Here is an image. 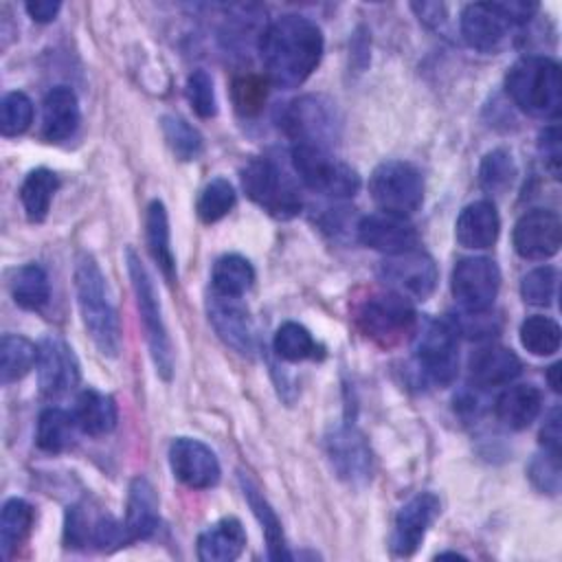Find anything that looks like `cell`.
Segmentation results:
<instances>
[{
	"instance_id": "17",
	"label": "cell",
	"mask_w": 562,
	"mask_h": 562,
	"mask_svg": "<svg viewBox=\"0 0 562 562\" xmlns=\"http://www.w3.org/2000/svg\"><path fill=\"white\" fill-rule=\"evenodd\" d=\"M169 465L173 476L191 490H209L222 474L215 452L193 437H178L171 441Z\"/></svg>"
},
{
	"instance_id": "16",
	"label": "cell",
	"mask_w": 562,
	"mask_h": 562,
	"mask_svg": "<svg viewBox=\"0 0 562 562\" xmlns=\"http://www.w3.org/2000/svg\"><path fill=\"white\" fill-rule=\"evenodd\" d=\"M439 509H441V503L432 492H419L411 501H406L400 507L393 522V533H391L393 555L397 558L413 555L424 542L430 525L439 516Z\"/></svg>"
},
{
	"instance_id": "42",
	"label": "cell",
	"mask_w": 562,
	"mask_h": 562,
	"mask_svg": "<svg viewBox=\"0 0 562 562\" xmlns=\"http://www.w3.org/2000/svg\"><path fill=\"white\" fill-rule=\"evenodd\" d=\"M555 283H558V272L551 266H540L529 270L522 281H520V294L529 305L547 307L551 305L555 296Z\"/></svg>"
},
{
	"instance_id": "40",
	"label": "cell",
	"mask_w": 562,
	"mask_h": 562,
	"mask_svg": "<svg viewBox=\"0 0 562 562\" xmlns=\"http://www.w3.org/2000/svg\"><path fill=\"white\" fill-rule=\"evenodd\" d=\"M162 134L180 160H195L204 149L202 134L180 116H162Z\"/></svg>"
},
{
	"instance_id": "1",
	"label": "cell",
	"mask_w": 562,
	"mask_h": 562,
	"mask_svg": "<svg viewBox=\"0 0 562 562\" xmlns=\"http://www.w3.org/2000/svg\"><path fill=\"white\" fill-rule=\"evenodd\" d=\"M259 55L270 83L296 88L316 70L323 57V33L303 15H281L263 29Z\"/></svg>"
},
{
	"instance_id": "25",
	"label": "cell",
	"mask_w": 562,
	"mask_h": 562,
	"mask_svg": "<svg viewBox=\"0 0 562 562\" xmlns=\"http://www.w3.org/2000/svg\"><path fill=\"white\" fill-rule=\"evenodd\" d=\"M158 496L154 485L145 476H136L130 483L125 527L132 540H147L158 529Z\"/></svg>"
},
{
	"instance_id": "29",
	"label": "cell",
	"mask_w": 562,
	"mask_h": 562,
	"mask_svg": "<svg viewBox=\"0 0 562 562\" xmlns=\"http://www.w3.org/2000/svg\"><path fill=\"white\" fill-rule=\"evenodd\" d=\"M145 237H147V248L158 263L162 277L173 283L176 281V259L169 246V217L167 209L160 200H151L147 206L145 215Z\"/></svg>"
},
{
	"instance_id": "49",
	"label": "cell",
	"mask_w": 562,
	"mask_h": 562,
	"mask_svg": "<svg viewBox=\"0 0 562 562\" xmlns=\"http://www.w3.org/2000/svg\"><path fill=\"white\" fill-rule=\"evenodd\" d=\"M461 316L463 318L454 321V325H457L459 331H465L468 336L481 338V336H487L496 329L494 323L487 318V310L485 312H463Z\"/></svg>"
},
{
	"instance_id": "28",
	"label": "cell",
	"mask_w": 562,
	"mask_h": 562,
	"mask_svg": "<svg viewBox=\"0 0 562 562\" xmlns=\"http://www.w3.org/2000/svg\"><path fill=\"white\" fill-rule=\"evenodd\" d=\"M75 419L81 432L103 437L116 426V404L110 395L97 389H83L75 402Z\"/></svg>"
},
{
	"instance_id": "3",
	"label": "cell",
	"mask_w": 562,
	"mask_h": 562,
	"mask_svg": "<svg viewBox=\"0 0 562 562\" xmlns=\"http://www.w3.org/2000/svg\"><path fill=\"white\" fill-rule=\"evenodd\" d=\"M509 99L527 114L555 119L562 108L560 66L544 55H525L505 75Z\"/></svg>"
},
{
	"instance_id": "39",
	"label": "cell",
	"mask_w": 562,
	"mask_h": 562,
	"mask_svg": "<svg viewBox=\"0 0 562 562\" xmlns=\"http://www.w3.org/2000/svg\"><path fill=\"white\" fill-rule=\"evenodd\" d=\"M235 198H237L235 189L226 178H213L200 191V198L195 204L198 217L204 224H213V222L222 220L235 206Z\"/></svg>"
},
{
	"instance_id": "18",
	"label": "cell",
	"mask_w": 562,
	"mask_h": 562,
	"mask_svg": "<svg viewBox=\"0 0 562 562\" xmlns=\"http://www.w3.org/2000/svg\"><path fill=\"white\" fill-rule=\"evenodd\" d=\"M514 248L522 259L542 261L553 257L562 244V224L553 211L533 209L518 217L514 226Z\"/></svg>"
},
{
	"instance_id": "35",
	"label": "cell",
	"mask_w": 562,
	"mask_h": 562,
	"mask_svg": "<svg viewBox=\"0 0 562 562\" xmlns=\"http://www.w3.org/2000/svg\"><path fill=\"white\" fill-rule=\"evenodd\" d=\"M37 362V347L18 334H4L0 340V380L11 384L22 380Z\"/></svg>"
},
{
	"instance_id": "9",
	"label": "cell",
	"mask_w": 562,
	"mask_h": 562,
	"mask_svg": "<svg viewBox=\"0 0 562 562\" xmlns=\"http://www.w3.org/2000/svg\"><path fill=\"white\" fill-rule=\"evenodd\" d=\"M279 127L294 140V145L327 149L338 138L340 121L331 101L318 94H305L281 110Z\"/></svg>"
},
{
	"instance_id": "53",
	"label": "cell",
	"mask_w": 562,
	"mask_h": 562,
	"mask_svg": "<svg viewBox=\"0 0 562 562\" xmlns=\"http://www.w3.org/2000/svg\"><path fill=\"white\" fill-rule=\"evenodd\" d=\"M547 380H549L551 389H553L555 393H560V389H562V382H560V362H555V364H551V367H549V371H547Z\"/></svg>"
},
{
	"instance_id": "19",
	"label": "cell",
	"mask_w": 562,
	"mask_h": 562,
	"mask_svg": "<svg viewBox=\"0 0 562 562\" xmlns=\"http://www.w3.org/2000/svg\"><path fill=\"white\" fill-rule=\"evenodd\" d=\"M356 233L364 246L384 252L386 257L415 250L419 244L415 226L404 215L384 211L360 217V222L356 224Z\"/></svg>"
},
{
	"instance_id": "12",
	"label": "cell",
	"mask_w": 562,
	"mask_h": 562,
	"mask_svg": "<svg viewBox=\"0 0 562 562\" xmlns=\"http://www.w3.org/2000/svg\"><path fill=\"white\" fill-rule=\"evenodd\" d=\"M382 283L406 296L408 301H426L437 288V266L430 255L422 250H408L402 255H391L380 263Z\"/></svg>"
},
{
	"instance_id": "36",
	"label": "cell",
	"mask_w": 562,
	"mask_h": 562,
	"mask_svg": "<svg viewBox=\"0 0 562 562\" xmlns=\"http://www.w3.org/2000/svg\"><path fill=\"white\" fill-rule=\"evenodd\" d=\"M272 347H274V353L288 362L314 360V358L323 356V347L314 340L310 329L299 323H292V321L283 323L277 329Z\"/></svg>"
},
{
	"instance_id": "30",
	"label": "cell",
	"mask_w": 562,
	"mask_h": 562,
	"mask_svg": "<svg viewBox=\"0 0 562 562\" xmlns=\"http://www.w3.org/2000/svg\"><path fill=\"white\" fill-rule=\"evenodd\" d=\"M79 426L72 413L50 406L44 408L37 417V430H35V441L44 452L57 454L68 450L75 443V435H77Z\"/></svg>"
},
{
	"instance_id": "23",
	"label": "cell",
	"mask_w": 562,
	"mask_h": 562,
	"mask_svg": "<svg viewBox=\"0 0 562 562\" xmlns=\"http://www.w3.org/2000/svg\"><path fill=\"white\" fill-rule=\"evenodd\" d=\"M470 378L474 384L479 386H501V384H507L512 382L522 364H520V358L503 347V345H485V347H479L472 356H470Z\"/></svg>"
},
{
	"instance_id": "34",
	"label": "cell",
	"mask_w": 562,
	"mask_h": 562,
	"mask_svg": "<svg viewBox=\"0 0 562 562\" xmlns=\"http://www.w3.org/2000/svg\"><path fill=\"white\" fill-rule=\"evenodd\" d=\"M11 296L15 305L22 310H42L48 303L50 296V285H48V274L42 266L37 263H26L18 268L9 281Z\"/></svg>"
},
{
	"instance_id": "11",
	"label": "cell",
	"mask_w": 562,
	"mask_h": 562,
	"mask_svg": "<svg viewBox=\"0 0 562 562\" xmlns=\"http://www.w3.org/2000/svg\"><path fill=\"white\" fill-rule=\"evenodd\" d=\"M325 454L340 481L362 487L373 474V454L364 435L353 424H338L325 437Z\"/></svg>"
},
{
	"instance_id": "10",
	"label": "cell",
	"mask_w": 562,
	"mask_h": 562,
	"mask_svg": "<svg viewBox=\"0 0 562 562\" xmlns=\"http://www.w3.org/2000/svg\"><path fill=\"white\" fill-rule=\"evenodd\" d=\"M369 193L384 213L406 217L424 202V180L411 162L384 160L369 178Z\"/></svg>"
},
{
	"instance_id": "2",
	"label": "cell",
	"mask_w": 562,
	"mask_h": 562,
	"mask_svg": "<svg viewBox=\"0 0 562 562\" xmlns=\"http://www.w3.org/2000/svg\"><path fill=\"white\" fill-rule=\"evenodd\" d=\"M77 305L86 331L103 356H119L121 351V323L110 301L105 277L94 257L83 252L75 266Z\"/></svg>"
},
{
	"instance_id": "37",
	"label": "cell",
	"mask_w": 562,
	"mask_h": 562,
	"mask_svg": "<svg viewBox=\"0 0 562 562\" xmlns=\"http://www.w3.org/2000/svg\"><path fill=\"white\" fill-rule=\"evenodd\" d=\"M520 345L533 356H553L560 349V325L549 318L533 314L520 325Z\"/></svg>"
},
{
	"instance_id": "51",
	"label": "cell",
	"mask_w": 562,
	"mask_h": 562,
	"mask_svg": "<svg viewBox=\"0 0 562 562\" xmlns=\"http://www.w3.org/2000/svg\"><path fill=\"white\" fill-rule=\"evenodd\" d=\"M59 7H61V4H59L57 0H33V2H26V4H24L26 13H29L35 22H50V20H55Z\"/></svg>"
},
{
	"instance_id": "7",
	"label": "cell",
	"mask_w": 562,
	"mask_h": 562,
	"mask_svg": "<svg viewBox=\"0 0 562 562\" xmlns=\"http://www.w3.org/2000/svg\"><path fill=\"white\" fill-rule=\"evenodd\" d=\"M415 358L428 380L450 384L459 371V329L450 318H424L413 331Z\"/></svg>"
},
{
	"instance_id": "31",
	"label": "cell",
	"mask_w": 562,
	"mask_h": 562,
	"mask_svg": "<svg viewBox=\"0 0 562 562\" xmlns=\"http://www.w3.org/2000/svg\"><path fill=\"white\" fill-rule=\"evenodd\" d=\"M57 187H59L57 176L46 167H37L26 173L20 187V202L29 222L40 224L46 220Z\"/></svg>"
},
{
	"instance_id": "14",
	"label": "cell",
	"mask_w": 562,
	"mask_h": 562,
	"mask_svg": "<svg viewBox=\"0 0 562 562\" xmlns=\"http://www.w3.org/2000/svg\"><path fill=\"white\" fill-rule=\"evenodd\" d=\"M518 24L509 18L503 2L465 4L459 18V29L468 46L481 53L498 50Z\"/></svg>"
},
{
	"instance_id": "38",
	"label": "cell",
	"mask_w": 562,
	"mask_h": 562,
	"mask_svg": "<svg viewBox=\"0 0 562 562\" xmlns=\"http://www.w3.org/2000/svg\"><path fill=\"white\" fill-rule=\"evenodd\" d=\"M516 176V165L509 151L505 149H492L481 160L479 169V184L490 195H503Z\"/></svg>"
},
{
	"instance_id": "43",
	"label": "cell",
	"mask_w": 562,
	"mask_h": 562,
	"mask_svg": "<svg viewBox=\"0 0 562 562\" xmlns=\"http://www.w3.org/2000/svg\"><path fill=\"white\" fill-rule=\"evenodd\" d=\"M187 97L198 116L211 119L217 112L213 79L206 70H193L187 79Z\"/></svg>"
},
{
	"instance_id": "24",
	"label": "cell",
	"mask_w": 562,
	"mask_h": 562,
	"mask_svg": "<svg viewBox=\"0 0 562 562\" xmlns=\"http://www.w3.org/2000/svg\"><path fill=\"white\" fill-rule=\"evenodd\" d=\"M246 547V531L233 516L209 525L198 538V558L202 562H233Z\"/></svg>"
},
{
	"instance_id": "45",
	"label": "cell",
	"mask_w": 562,
	"mask_h": 562,
	"mask_svg": "<svg viewBox=\"0 0 562 562\" xmlns=\"http://www.w3.org/2000/svg\"><path fill=\"white\" fill-rule=\"evenodd\" d=\"M233 97H235L237 110H241L244 114H252L266 101V83L255 75L239 77L233 83Z\"/></svg>"
},
{
	"instance_id": "5",
	"label": "cell",
	"mask_w": 562,
	"mask_h": 562,
	"mask_svg": "<svg viewBox=\"0 0 562 562\" xmlns=\"http://www.w3.org/2000/svg\"><path fill=\"white\" fill-rule=\"evenodd\" d=\"M246 195L277 220H292L301 213V193L294 180L270 158H250L241 167Z\"/></svg>"
},
{
	"instance_id": "4",
	"label": "cell",
	"mask_w": 562,
	"mask_h": 562,
	"mask_svg": "<svg viewBox=\"0 0 562 562\" xmlns=\"http://www.w3.org/2000/svg\"><path fill=\"white\" fill-rule=\"evenodd\" d=\"M125 263L132 281V290L136 296V307L140 314V323L145 329V340L149 347L151 362L156 367V373L162 380H171L173 375V347L167 331V325L162 321L160 301L151 281V274L147 272L140 257L134 252V248L125 250Z\"/></svg>"
},
{
	"instance_id": "32",
	"label": "cell",
	"mask_w": 562,
	"mask_h": 562,
	"mask_svg": "<svg viewBox=\"0 0 562 562\" xmlns=\"http://www.w3.org/2000/svg\"><path fill=\"white\" fill-rule=\"evenodd\" d=\"M252 281H255V270L250 261L241 255H222L213 263V272H211L213 294L239 299L250 290Z\"/></svg>"
},
{
	"instance_id": "27",
	"label": "cell",
	"mask_w": 562,
	"mask_h": 562,
	"mask_svg": "<svg viewBox=\"0 0 562 562\" xmlns=\"http://www.w3.org/2000/svg\"><path fill=\"white\" fill-rule=\"evenodd\" d=\"M239 483H241V490H244V498L248 501L255 518L259 520L261 525V531H263V538H266V547H268V555L270 560H288L290 553H288V547H285V536H283V527H281V520L277 518L274 509L270 507V503L266 501V496L261 494V490L257 487V483L246 476L244 472L239 474Z\"/></svg>"
},
{
	"instance_id": "46",
	"label": "cell",
	"mask_w": 562,
	"mask_h": 562,
	"mask_svg": "<svg viewBox=\"0 0 562 562\" xmlns=\"http://www.w3.org/2000/svg\"><path fill=\"white\" fill-rule=\"evenodd\" d=\"M132 542L125 522L114 520L112 516H99L92 522V544L97 549H119Z\"/></svg>"
},
{
	"instance_id": "50",
	"label": "cell",
	"mask_w": 562,
	"mask_h": 562,
	"mask_svg": "<svg viewBox=\"0 0 562 562\" xmlns=\"http://www.w3.org/2000/svg\"><path fill=\"white\" fill-rule=\"evenodd\" d=\"M540 443L547 452L560 454V443H562V430H560V408H553L540 428Z\"/></svg>"
},
{
	"instance_id": "26",
	"label": "cell",
	"mask_w": 562,
	"mask_h": 562,
	"mask_svg": "<svg viewBox=\"0 0 562 562\" xmlns=\"http://www.w3.org/2000/svg\"><path fill=\"white\" fill-rule=\"evenodd\" d=\"M542 408V395L533 384H514L496 400V417L514 430L527 428Z\"/></svg>"
},
{
	"instance_id": "8",
	"label": "cell",
	"mask_w": 562,
	"mask_h": 562,
	"mask_svg": "<svg viewBox=\"0 0 562 562\" xmlns=\"http://www.w3.org/2000/svg\"><path fill=\"white\" fill-rule=\"evenodd\" d=\"M292 167L307 189L329 198H351L360 189L358 171L331 156L325 147L294 145Z\"/></svg>"
},
{
	"instance_id": "13",
	"label": "cell",
	"mask_w": 562,
	"mask_h": 562,
	"mask_svg": "<svg viewBox=\"0 0 562 562\" xmlns=\"http://www.w3.org/2000/svg\"><path fill=\"white\" fill-rule=\"evenodd\" d=\"M501 288L498 266L487 257L459 259L452 270V294L463 312H485Z\"/></svg>"
},
{
	"instance_id": "48",
	"label": "cell",
	"mask_w": 562,
	"mask_h": 562,
	"mask_svg": "<svg viewBox=\"0 0 562 562\" xmlns=\"http://www.w3.org/2000/svg\"><path fill=\"white\" fill-rule=\"evenodd\" d=\"M540 151H542V156H544L547 169L558 178V173H560V158H562V151H560V130H558V125H551V127H547V130L540 134Z\"/></svg>"
},
{
	"instance_id": "22",
	"label": "cell",
	"mask_w": 562,
	"mask_h": 562,
	"mask_svg": "<svg viewBox=\"0 0 562 562\" xmlns=\"http://www.w3.org/2000/svg\"><path fill=\"white\" fill-rule=\"evenodd\" d=\"M77 125H79L77 94L66 86L50 88L42 103V136L48 143H61L75 134Z\"/></svg>"
},
{
	"instance_id": "6",
	"label": "cell",
	"mask_w": 562,
	"mask_h": 562,
	"mask_svg": "<svg viewBox=\"0 0 562 562\" xmlns=\"http://www.w3.org/2000/svg\"><path fill=\"white\" fill-rule=\"evenodd\" d=\"M360 331L380 347H393L415 331L417 314L411 301L393 290L367 296L356 310Z\"/></svg>"
},
{
	"instance_id": "41",
	"label": "cell",
	"mask_w": 562,
	"mask_h": 562,
	"mask_svg": "<svg viewBox=\"0 0 562 562\" xmlns=\"http://www.w3.org/2000/svg\"><path fill=\"white\" fill-rule=\"evenodd\" d=\"M33 123V103L31 99L20 92L13 90L9 94H4L2 105H0V132L7 138L20 136L24 134Z\"/></svg>"
},
{
	"instance_id": "33",
	"label": "cell",
	"mask_w": 562,
	"mask_h": 562,
	"mask_svg": "<svg viewBox=\"0 0 562 562\" xmlns=\"http://www.w3.org/2000/svg\"><path fill=\"white\" fill-rule=\"evenodd\" d=\"M35 522V509L24 498H9L0 514V551L9 560L13 551L26 540Z\"/></svg>"
},
{
	"instance_id": "20",
	"label": "cell",
	"mask_w": 562,
	"mask_h": 562,
	"mask_svg": "<svg viewBox=\"0 0 562 562\" xmlns=\"http://www.w3.org/2000/svg\"><path fill=\"white\" fill-rule=\"evenodd\" d=\"M209 321L217 336L233 347L241 356H252L257 349L255 325L248 310L239 303V299L211 294L206 303Z\"/></svg>"
},
{
	"instance_id": "44",
	"label": "cell",
	"mask_w": 562,
	"mask_h": 562,
	"mask_svg": "<svg viewBox=\"0 0 562 562\" xmlns=\"http://www.w3.org/2000/svg\"><path fill=\"white\" fill-rule=\"evenodd\" d=\"M529 479L531 483L547 494L560 492V454H551L544 450V454H536L529 463Z\"/></svg>"
},
{
	"instance_id": "15",
	"label": "cell",
	"mask_w": 562,
	"mask_h": 562,
	"mask_svg": "<svg viewBox=\"0 0 562 562\" xmlns=\"http://www.w3.org/2000/svg\"><path fill=\"white\" fill-rule=\"evenodd\" d=\"M37 382L46 397H61L79 384V362L70 345L57 336H46L37 345Z\"/></svg>"
},
{
	"instance_id": "47",
	"label": "cell",
	"mask_w": 562,
	"mask_h": 562,
	"mask_svg": "<svg viewBox=\"0 0 562 562\" xmlns=\"http://www.w3.org/2000/svg\"><path fill=\"white\" fill-rule=\"evenodd\" d=\"M64 542H66V547H75V549L92 542V522L88 520V516L83 514L81 507H68Z\"/></svg>"
},
{
	"instance_id": "52",
	"label": "cell",
	"mask_w": 562,
	"mask_h": 562,
	"mask_svg": "<svg viewBox=\"0 0 562 562\" xmlns=\"http://www.w3.org/2000/svg\"><path fill=\"white\" fill-rule=\"evenodd\" d=\"M413 11L419 15V20H424L426 24H432V26H437L443 20V4H437V2L413 4Z\"/></svg>"
},
{
	"instance_id": "21",
	"label": "cell",
	"mask_w": 562,
	"mask_h": 562,
	"mask_svg": "<svg viewBox=\"0 0 562 562\" xmlns=\"http://www.w3.org/2000/svg\"><path fill=\"white\" fill-rule=\"evenodd\" d=\"M501 220L496 206L490 200H476L468 204L454 224V237L463 248L485 250L492 248L498 239Z\"/></svg>"
}]
</instances>
